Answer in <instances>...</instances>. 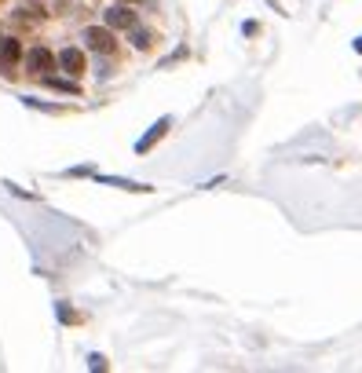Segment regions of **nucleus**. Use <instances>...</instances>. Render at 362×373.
Listing matches in <instances>:
<instances>
[{"mask_svg": "<svg viewBox=\"0 0 362 373\" xmlns=\"http://www.w3.org/2000/svg\"><path fill=\"white\" fill-rule=\"evenodd\" d=\"M121 4H151V0H121Z\"/></svg>", "mask_w": 362, "mask_h": 373, "instance_id": "9b49d317", "label": "nucleus"}, {"mask_svg": "<svg viewBox=\"0 0 362 373\" xmlns=\"http://www.w3.org/2000/svg\"><path fill=\"white\" fill-rule=\"evenodd\" d=\"M355 51H359V55H362V37H359V40H355Z\"/></svg>", "mask_w": 362, "mask_h": 373, "instance_id": "f8f14e48", "label": "nucleus"}, {"mask_svg": "<svg viewBox=\"0 0 362 373\" xmlns=\"http://www.w3.org/2000/svg\"><path fill=\"white\" fill-rule=\"evenodd\" d=\"M88 366L92 370H106V359L103 355H88Z\"/></svg>", "mask_w": 362, "mask_h": 373, "instance_id": "1a4fd4ad", "label": "nucleus"}, {"mask_svg": "<svg viewBox=\"0 0 362 373\" xmlns=\"http://www.w3.org/2000/svg\"><path fill=\"white\" fill-rule=\"evenodd\" d=\"M48 84H51V88H55V92H70V95H77V84H73V81H59V77H48Z\"/></svg>", "mask_w": 362, "mask_h": 373, "instance_id": "6e6552de", "label": "nucleus"}, {"mask_svg": "<svg viewBox=\"0 0 362 373\" xmlns=\"http://www.w3.org/2000/svg\"><path fill=\"white\" fill-rule=\"evenodd\" d=\"M59 318H62V322H73V318H77V315H73L66 304H59Z\"/></svg>", "mask_w": 362, "mask_h": 373, "instance_id": "9d476101", "label": "nucleus"}, {"mask_svg": "<svg viewBox=\"0 0 362 373\" xmlns=\"http://www.w3.org/2000/svg\"><path fill=\"white\" fill-rule=\"evenodd\" d=\"M168 129H172V117H161V121H154V125H151V132H146L143 140L135 143V151H140V154H146V151H151V146H154L157 140H161V136H165Z\"/></svg>", "mask_w": 362, "mask_h": 373, "instance_id": "39448f33", "label": "nucleus"}, {"mask_svg": "<svg viewBox=\"0 0 362 373\" xmlns=\"http://www.w3.org/2000/svg\"><path fill=\"white\" fill-rule=\"evenodd\" d=\"M268 4H274V8H279V0H268Z\"/></svg>", "mask_w": 362, "mask_h": 373, "instance_id": "ddd939ff", "label": "nucleus"}, {"mask_svg": "<svg viewBox=\"0 0 362 373\" xmlns=\"http://www.w3.org/2000/svg\"><path fill=\"white\" fill-rule=\"evenodd\" d=\"M151 40H154L151 29H135V26H132V44H135V48H151Z\"/></svg>", "mask_w": 362, "mask_h": 373, "instance_id": "0eeeda50", "label": "nucleus"}, {"mask_svg": "<svg viewBox=\"0 0 362 373\" xmlns=\"http://www.w3.org/2000/svg\"><path fill=\"white\" fill-rule=\"evenodd\" d=\"M51 66H55V55H51L48 48H29L26 51V70L29 73H48Z\"/></svg>", "mask_w": 362, "mask_h": 373, "instance_id": "f03ea898", "label": "nucleus"}, {"mask_svg": "<svg viewBox=\"0 0 362 373\" xmlns=\"http://www.w3.org/2000/svg\"><path fill=\"white\" fill-rule=\"evenodd\" d=\"M59 66L70 73V77H77V73H84V51L81 48H62L59 51Z\"/></svg>", "mask_w": 362, "mask_h": 373, "instance_id": "20e7f679", "label": "nucleus"}, {"mask_svg": "<svg viewBox=\"0 0 362 373\" xmlns=\"http://www.w3.org/2000/svg\"><path fill=\"white\" fill-rule=\"evenodd\" d=\"M18 59H23V44H18L15 37H8L4 44H0V70H4V73H12Z\"/></svg>", "mask_w": 362, "mask_h": 373, "instance_id": "7ed1b4c3", "label": "nucleus"}, {"mask_svg": "<svg viewBox=\"0 0 362 373\" xmlns=\"http://www.w3.org/2000/svg\"><path fill=\"white\" fill-rule=\"evenodd\" d=\"M84 40H88V48L92 51H114V34H110V26H88L84 29Z\"/></svg>", "mask_w": 362, "mask_h": 373, "instance_id": "f257e3e1", "label": "nucleus"}, {"mask_svg": "<svg viewBox=\"0 0 362 373\" xmlns=\"http://www.w3.org/2000/svg\"><path fill=\"white\" fill-rule=\"evenodd\" d=\"M106 26H110V29H132L135 26V12H129L125 4H117V8L106 12Z\"/></svg>", "mask_w": 362, "mask_h": 373, "instance_id": "423d86ee", "label": "nucleus"}]
</instances>
